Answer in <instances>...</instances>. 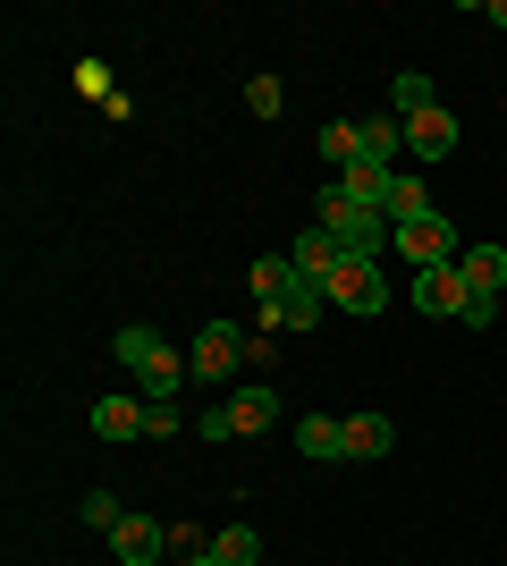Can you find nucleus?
Instances as JSON below:
<instances>
[{"instance_id":"b1692460","label":"nucleus","mask_w":507,"mask_h":566,"mask_svg":"<svg viewBox=\"0 0 507 566\" xmlns=\"http://www.w3.org/2000/svg\"><path fill=\"white\" fill-rule=\"evenodd\" d=\"M169 431H187L178 423V398H145V440H169Z\"/></svg>"},{"instance_id":"f8f14e48","label":"nucleus","mask_w":507,"mask_h":566,"mask_svg":"<svg viewBox=\"0 0 507 566\" xmlns=\"http://www.w3.org/2000/svg\"><path fill=\"white\" fill-rule=\"evenodd\" d=\"M296 449L314 457V465H338L347 457V423L338 415H296Z\"/></svg>"},{"instance_id":"6e6552de","label":"nucleus","mask_w":507,"mask_h":566,"mask_svg":"<svg viewBox=\"0 0 507 566\" xmlns=\"http://www.w3.org/2000/svg\"><path fill=\"white\" fill-rule=\"evenodd\" d=\"M229 431H237V440H254V431H271L279 423V398H271V380H237V389H229Z\"/></svg>"},{"instance_id":"9b49d317","label":"nucleus","mask_w":507,"mask_h":566,"mask_svg":"<svg viewBox=\"0 0 507 566\" xmlns=\"http://www.w3.org/2000/svg\"><path fill=\"white\" fill-rule=\"evenodd\" d=\"M457 280H465V296H499L507 287V245H465Z\"/></svg>"},{"instance_id":"a211bd4d","label":"nucleus","mask_w":507,"mask_h":566,"mask_svg":"<svg viewBox=\"0 0 507 566\" xmlns=\"http://www.w3.org/2000/svg\"><path fill=\"white\" fill-rule=\"evenodd\" d=\"M389 178H398V169H381V161H356V169H338V187L356 195V203H372V212L389 203Z\"/></svg>"},{"instance_id":"0eeeda50","label":"nucleus","mask_w":507,"mask_h":566,"mask_svg":"<svg viewBox=\"0 0 507 566\" xmlns=\"http://www.w3.org/2000/svg\"><path fill=\"white\" fill-rule=\"evenodd\" d=\"M414 313H432V322H457V313H465V280H457V262H432V271H414Z\"/></svg>"},{"instance_id":"5701e85b","label":"nucleus","mask_w":507,"mask_h":566,"mask_svg":"<svg viewBox=\"0 0 507 566\" xmlns=\"http://www.w3.org/2000/svg\"><path fill=\"white\" fill-rule=\"evenodd\" d=\"M85 524H94V533H119V524H127V507H119L110 491H85Z\"/></svg>"},{"instance_id":"4be33fe9","label":"nucleus","mask_w":507,"mask_h":566,"mask_svg":"<svg viewBox=\"0 0 507 566\" xmlns=\"http://www.w3.org/2000/svg\"><path fill=\"white\" fill-rule=\"evenodd\" d=\"M389 111H398V118H406V111H432V76H398V85H389Z\"/></svg>"},{"instance_id":"7ed1b4c3","label":"nucleus","mask_w":507,"mask_h":566,"mask_svg":"<svg viewBox=\"0 0 507 566\" xmlns=\"http://www.w3.org/2000/svg\"><path fill=\"white\" fill-rule=\"evenodd\" d=\"M187 364H194V380H212L220 398L237 389V373H245V338L229 331V322H203L194 331V347H187Z\"/></svg>"},{"instance_id":"393cba45","label":"nucleus","mask_w":507,"mask_h":566,"mask_svg":"<svg viewBox=\"0 0 507 566\" xmlns=\"http://www.w3.org/2000/svg\"><path fill=\"white\" fill-rule=\"evenodd\" d=\"M194 431H203V440H237V431H229V406H220V398L194 415Z\"/></svg>"},{"instance_id":"cd10ccee","label":"nucleus","mask_w":507,"mask_h":566,"mask_svg":"<svg viewBox=\"0 0 507 566\" xmlns=\"http://www.w3.org/2000/svg\"><path fill=\"white\" fill-rule=\"evenodd\" d=\"M194 566H220V558H212V549H194Z\"/></svg>"},{"instance_id":"f257e3e1","label":"nucleus","mask_w":507,"mask_h":566,"mask_svg":"<svg viewBox=\"0 0 507 566\" xmlns=\"http://www.w3.org/2000/svg\"><path fill=\"white\" fill-rule=\"evenodd\" d=\"M321 229L347 245V254H363V262H381V245H398V229H389V212H372V203H356V195L338 187H321Z\"/></svg>"},{"instance_id":"2eb2a0df","label":"nucleus","mask_w":507,"mask_h":566,"mask_svg":"<svg viewBox=\"0 0 507 566\" xmlns=\"http://www.w3.org/2000/svg\"><path fill=\"white\" fill-rule=\"evenodd\" d=\"M94 440H145V398H94Z\"/></svg>"},{"instance_id":"9d476101","label":"nucleus","mask_w":507,"mask_h":566,"mask_svg":"<svg viewBox=\"0 0 507 566\" xmlns=\"http://www.w3.org/2000/svg\"><path fill=\"white\" fill-rule=\"evenodd\" d=\"M161 549H169V533L152 516H127L119 533H110V558L119 566H161Z\"/></svg>"},{"instance_id":"1a4fd4ad","label":"nucleus","mask_w":507,"mask_h":566,"mask_svg":"<svg viewBox=\"0 0 507 566\" xmlns=\"http://www.w3.org/2000/svg\"><path fill=\"white\" fill-rule=\"evenodd\" d=\"M288 262H296V280H314V287H330V271H338V262H347V245H338L330 229H296Z\"/></svg>"},{"instance_id":"6ab92c4d","label":"nucleus","mask_w":507,"mask_h":566,"mask_svg":"<svg viewBox=\"0 0 507 566\" xmlns=\"http://www.w3.org/2000/svg\"><path fill=\"white\" fill-rule=\"evenodd\" d=\"M288 287H296V262H288V254H263V262H254V296H263V313L279 305Z\"/></svg>"},{"instance_id":"4468645a","label":"nucleus","mask_w":507,"mask_h":566,"mask_svg":"<svg viewBox=\"0 0 507 566\" xmlns=\"http://www.w3.org/2000/svg\"><path fill=\"white\" fill-rule=\"evenodd\" d=\"M398 449V423H389V415H372V406H363V415H347V457H363V465H372V457H389Z\"/></svg>"},{"instance_id":"f03ea898","label":"nucleus","mask_w":507,"mask_h":566,"mask_svg":"<svg viewBox=\"0 0 507 566\" xmlns=\"http://www.w3.org/2000/svg\"><path fill=\"white\" fill-rule=\"evenodd\" d=\"M110 355H119L127 373H136V389H145V398H178V380L194 373L187 355L169 347L161 331H145V322H136V331H119V347H110Z\"/></svg>"},{"instance_id":"20e7f679","label":"nucleus","mask_w":507,"mask_h":566,"mask_svg":"<svg viewBox=\"0 0 507 566\" xmlns=\"http://www.w3.org/2000/svg\"><path fill=\"white\" fill-rule=\"evenodd\" d=\"M330 305L338 313H356V322H372V313H389V280H381V262H363V254H347L330 271Z\"/></svg>"},{"instance_id":"423d86ee","label":"nucleus","mask_w":507,"mask_h":566,"mask_svg":"<svg viewBox=\"0 0 507 566\" xmlns=\"http://www.w3.org/2000/svg\"><path fill=\"white\" fill-rule=\"evenodd\" d=\"M457 144H465V127H457V111H448V102L406 111V161H448Z\"/></svg>"},{"instance_id":"dca6fc26","label":"nucleus","mask_w":507,"mask_h":566,"mask_svg":"<svg viewBox=\"0 0 507 566\" xmlns=\"http://www.w3.org/2000/svg\"><path fill=\"white\" fill-rule=\"evenodd\" d=\"M203 549H212L220 566H263V533H254V524H220Z\"/></svg>"},{"instance_id":"aec40b11","label":"nucleus","mask_w":507,"mask_h":566,"mask_svg":"<svg viewBox=\"0 0 507 566\" xmlns=\"http://www.w3.org/2000/svg\"><path fill=\"white\" fill-rule=\"evenodd\" d=\"M321 161L356 169V161H363V127H347V118H330V127H321Z\"/></svg>"},{"instance_id":"ddd939ff","label":"nucleus","mask_w":507,"mask_h":566,"mask_svg":"<svg viewBox=\"0 0 507 566\" xmlns=\"http://www.w3.org/2000/svg\"><path fill=\"white\" fill-rule=\"evenodd\" d=\"M321 305H330V287H314V280H296L279 305H271V331H314L321 322Z\"/></svg>"},{"instance_id":"a878e982","label":"nucleus","mask_w":507,"mask_h":566,"mask_svg":"<svg viewBox=\"0 0 507 566\" xmlns=\"http://www.w3.org/2000/svg\"><path fill=\"white\" fill-rule=\"evenodd\" d=\"M490 313H499V296H465L457 322H465V331H490Z\"/></svg>"},{"instance_id":"412c9836","label":"nucleus","mask_w":507,"mask_h":566,"mask_svg":"<svg viewBox=\"0 0 507 566\" xmlns=\"http://www.w3.org/2000/svg\"><path fill=\"white\" fill-rule=\"evenodd\" d=\"M245 111H254V118H279V111H288V85H279V76H245Z\"/></svg>"},{"instance_id":"f3484780","label":"nucleus","mask_w":507,"mask_h":566,"mask_svg":"<svg viewBox=\"0 0 507 566\" xmlns=\"http://www.w3.org/2000/svg\"><path fill=\"white\" fill-rule=\"evenodd\" d=\"M381 212H389V229H406V220L432 212V195H423V178H414V169H398V178H389V203H381Z\"/></svg>"},{"instance_id":"bb28decb","label":"nucleus","mask_w":507,"mask_h":566,"mask_svg":"<svg viewBox=\"0 0 507 566\" xmlns=\"http://www.w3.org/2000/svg\"><path fill=\"white\" fill-rule=\"evenodd\" d=\"M490 25H499V34H507V0H490Z\"/></svg>"},{"instance_id":"39448f33","label":"nucleus","mask_w":507,"mask_h":566,"mask_svg":"<svg viewBox=\"0 0 507 566\" xmlns=\"http://www.w3.org/2000/svg\"><path fill=\"white\" fill-rule=\"evenodd\" d=\"M398 254H406L414 271H432V262H457V254H465V237L448 229V212L432 203L423 220H406V229H398Z\"/></svg>"}]
</instances>
